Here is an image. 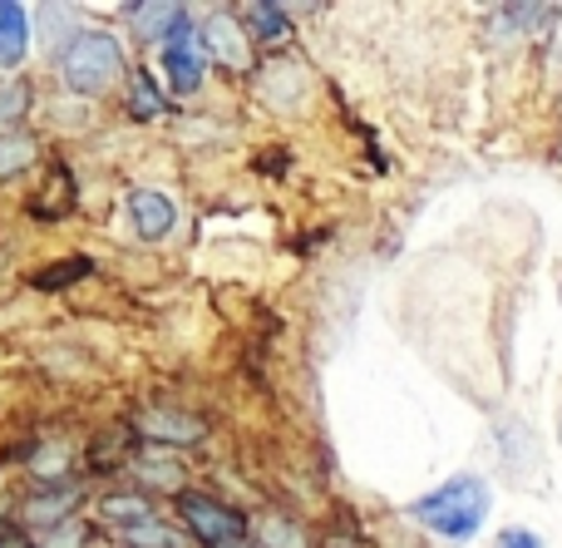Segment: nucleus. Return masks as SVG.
Listing matches in <instances>:
<instances>
[{
	"label": "nucleus",
	"instance_id": "nucleus-1",
	"mask_svg": "<svg viewBox=\"0 0 562 548\" xmlns=\"http://www.w3.org/2000/svg\"><path fill=\"white\" fill-rule=\"evenodd\" d=\"M409 514H415L425 529L445 534V539L464 544L479 534V524L488 519V484L474 480V474H459V480L439 484L435 494H425V500L409 504Z\"/></svg>",
	"mask_w": 562,
	"mask_h": 548
},
{
	"label": "nucleus",
	"instance_id": "nucleus-2",
	"mask_svg": "<svg viewBox=\"0 0 562 548\" xmlns=\"http://www.w3.org/2000/svg\"><path fill=\"white\" fill-rule=\"evenodd\" d=\"M59 75L75 94H109V89L124 79V49H119L114 35L104 30H85L65 45L59 55Z\"/></svg>",
	"mask_w": 562,
	"mask_h": 548
},
{
	"label": "nucleus",
	"instance_id": "nucleus-3",
	"mask_svg": "<svg viewBox=\"0 0 562 548\" xmlns=\"http://www.w3.org/2000/svg\"><path fill=\"white\" fill-rule=\"evenodd\" d=\"M178 514L183 524L193 529V539H203L207 548H237L247 544V519L227 504L207 500V494H193V490H178Z\"/></svg>",
	"mask_w": 562,
	"mask_h": 548
},
{
	"label": "nucleus",
	"instance_id": "nucleus-4",
	"mask_svg": "<svg viewBox=\"0 0 562 548\" xmlns=\"http://www.w3.org/2000/svg\"><path fill=\"white\" fill-rule=\"evenodd\" d=\"M164 65H168V79H173L178 94H193L203 85V65H207V45H203V30L183 25L164 40Z\"/></svg>",
	"mask_w": 562,
	"mask_h": 548
},
{
	"label": "nucleus",
	"instance_id": "nucleus-5",
	"mask_svg": "<svg viewBox=\"0 0 562 548\" xmlns=\"http://www.w3.org/2000/svg\"><path fill=\"white\" fill-rule=\"evenodd\" d=\"M203 45H207V59L223 69H237L243 75L247 65H252V35H247V25L237 15H213L203 25Z\"/></svg>",
	"mask_w": 562,
	"mask_h": 548
},
{
	"label": "nucleus",
	"instance_id": "nucleus-6",
	"mask_svg": "<svg viewBox=\"0 0 562 548\" xmlns=\"http://www.w3.org/2000/svg\"><path fill=\"white\" fill-rule=\"evenodd\" d=\"M138 435H148L158 445H193L207 435V421H198L188 411H148L138 415Z\"/></svg>",
	"mask_w": 562,
	"mask_h": 548
},
{
	"label": "nucleus",
	"instance_id": "nucleus-7",
	"mask_svg": "<svg viewBox=\"0 0 562 548\" xmlns=\"http://www.w3.org/2000/svg\"><path fill=\"white\" fill-rule=\"evenodd\" d=\"M128 217H134L138 237L158 243V237H168V227H173V203H168L164 193H148V188H138V193L128 198Z\"/></svg>",
	"mask_w": 562,
	"mask_h": 548
},
{
	"label": "nucleus",
	"instance_id": "nucleus-8",
	"mask_svg": "<svg viewBox=\"0 0 562 548\" xmlns=\"http://www.w3.org/2000/svg\"><path fill=\"white\" fill-rule=\"evenodd\" d=\"M134 440H138V425H114V430H99L94 445H89V465H94V470H119V465L138 460Z\"/></svg>",
	"mask_w": 562,
	"mask_h": 548
},
{
	"label": "nucleus",
	"instance_id": "nucleus-9",
	"mask_svg": "<svg viewBox=\"0 0 562 548\" xmlns=\"http://www.w3.org/2000/svg\"><path fill=\"white\" fill-rule=\"evenodd\" d=\"M237 20H252L247 35H252L257 45H286L291 40V15L281 5H243L237 10Z\"/></svg>",
	"mask_w": 562,
	"mask_h": 548
},
{
	"label": "nucleus",
	"instance_id": "nucleus-10",
	"mask_svg": "<svg viewBox=\"0 0 562 548\" xmlns=\"http://www.w3.org/2000/svg\"><path fill=\"white\" fill-rule=\"evenodd\" d=\"M25 10L0 0V65H20L25 59V40H30V25H25Z\"/></svg>",
	"mask_w": 562,
	"mask_h": 548
},
{
	"label": "nucleus",
	"instance_id": "nucleus-11",
	"mask_svg": "<svg viewBox=\"0 0 562 548\" xmlns=\"http://www.w3.org/2000/svg\"><path fill=\"white\" fill-rule=\"evenodd\" d=\"M134 20H138L134 30H138L144 40H168L173 30L188 25L183 5H134Z\"/></svg>",
	"mask_w": 562,
	"mask_h": 548
},
{
	"label": "nucleus",
	"instance_id": "nucleus-12",
	"mask_svg": "<svg viewBox=\"0 0 562 548\" xmlns=\"http://www.w3.org/2000/svg\"><path fill=\"white\" fill-rule=\"evenodd\" d=\"M35 164V138L30 134H0V183H15Z\"/></svg>",
	"mask_w": 562,
	"mask_h": 548
},
{
	"label": "nucleus",
	"instance_id": "nucleus-13",
	"mask_svg": "<svg viewBox=\"0 0 562 548\" xmlns=\"http://www.w3.org/2000/svg\"><path fill=\"white\" fill-rule=\"evenodd\" d=\"M69 208H75V178H69L65 168H55V174H49V193L35 198V203H30V213H35V217H65Z\"/></svg>",
	"mask_w": 562,
	"mask_h": 548
},
{
	"label": "nucleus",
	"instance_id": "nucleus-14",
	"mask_svg": "<svg viewBox=\"0 0 562 548\" xmlns=\"http://www.w3.org/2000/svg\"><path fill=\"white\" fill-rule=\"evenodd\" d=\"M99 510H104L109 524H119V534L134 529V524H144V519H154V504L138 500V494H114V500H104Z\"/></svg>",
	"mask_w": 562,
	"mask_h": 548
},
{
	"label": "nucleus",
	"instance_id": "nucleus-15",
	"mask_svg": "<svg viewBox=\"0 0 562 548\" xmlns=\"http://www.w3.org/2000/svg\"><path fill=\"white\" fill-rule=\"evenodd\" d=\"M553 5H504L494 10V30L498 35H514V30H533V20H553Z\"/></svg>",
	"mask_w": 562,
	"mask_h": 548
},
{
	"label": "nucleus",
	"instance_id": "nucleus-16",
	"mask_svg": "<svg viewBox=\"0 0 562 548\" xmlns=\"http://www.w3.org/2000/svg\"><path fill=\"white\" fill-rule=\"evenodd\" d=\"M75 504H79V500H75V490H69V494H65V490H55V494H45L40 504H30L25 514H30V524H55V529H59V524L69 519V510H75Z\"/></svg>",
	"mask_w": 562,
	"mask_h": 548
},
{
	"label": "nucleus",
	"instance_id": "nucleus-17",
	"mask_svg": "<svg viewBox=\"0 0 562 548\" xmlns=\"http://www.w3.org/2000/svg\"><path fill=\"white\" fill-rule=\"evenodd\" d=\"M128 109H134V119H158L164 114V99H158L154 79H148L144 69H138L134 85H128Z\"/></svg>",
	"mask_w": 562,
	"mask_h": 548
},
{
	"label": "nucleus",
	"instance_id": "nucleus-18",
	"mask_svg": "<svg viewBox=\"0 0 562 548\" xmlns=\"http://www.w3.org/2000/svg\"><path fill=\"white\" fill-rule=\"evenodd\" d=\"M79 277H89V257H59L55 267H45V272L35 277V287L55 292V287H69V282H79Z\"/></svg>",
	"mask_w": 562,
	"mask_h": 548
},
{
	"label": "nucleus",
	"instance_id": "nucleus-19",
	"mask_svg": "<svg viewBox=\"0 0 562 548\" xmlns=\"http://www.w3.org/2000/svg\"><path fill=\"white\" fill-rule=\"evenodd\" d=\"M30 99H35L30 79H5V85H0V124H15L30 109Z\"/></svg>",
	"mask_w": 562,
	"mask_h": 548
},
{
	"label": "nucleus",
	"instance_id": "nucleus-20",
	"mask_svg": "<svg viewBox=\"0 0 562 548\" xmlns=\"http://www.w3.org/2000/svg\"><path fill=\"white\" fill-rule=\"evenodd\" d=\"M124 544L128 548H178V534L164 529L158 519H144V524H134V529H124Z\"/></svg>",
	"mask_w": 562,
	"mask_h": 548
},
{
	"label": "nucleus",
	"instance_id": "nucleus-21",
	"mask_svg": "<svg viewBox=\"0 0 562 548\" xmlns=\"http://www.w3.org/2000/svg\"><path fill=\"white\" fill-rule=\"evenodd\" d=\"M262 544L267 548H311V539L291 519H267L262 524Z\"/></svg>",
	"mask_w": 562,
	"mask_h": 548
},
{
	"label": "nucleus",
	"instance_id": "nucleus-22",
	"mask_svg": "<svg viewBox=\"0 0 562 548\" xmlns=\"http://www.w3.org/2000/svg\"><path fill=\"white\" fill-rule=\"evenodd\" d=\"M134 470L144 474L154 490H173V484H178V465H173V460H168V465H154V455H138Z\"/></svg>",
	"mask_w": 562,
	"mask_h": 548
},
{
	"label": "nucleus",
	"instance_id": "nucleus-23",
	"mask_svg": "<svg viewBox=\"0 0 562 548\" xmlns=\"http://www.w3.org/2000/svg\"><path fill=\"white\" fill-rule=\"evenodd\" d=\"M40 548H85V524H59Z\"/></svg>",
	"mask_w": 562,
	"mask_h": 548
},
{
	"label": "nucleus",
	"instance_id": "nucleus-24",
	"mask_svg": "<svg viewBox=\"0 0 562 548\" xmlns=\"http://www.w3.org/2000/svg\"><path fill=\"white\" fill-rule=\"evenodd\" d=\"M498 548H543V539H538L533 529H504V539H498Z\"/></svg>",
	"mask_w": 562,
	"mask_h": 548
},
{
	"label": "nucleus",
	"instance_id": "nucleus-25",
	"mask_svg": "<svg viewBox=\"0 0 562 548\" xmlns=\"http://www.w3.org/2000/svg\"><path fill=\"white\" fill-rule=\"evenodd\" d=\"M0 548H40V544H30V534L15 529V524H0Z\"/></svg>",
	"mask_w": 562,
	"mask_h": 548
},
{
	"label": "nucleus",
	"instance_id": "nucleus-26",
	"mask_svg": "<svg viewBox=\"0 0 562 548\" xmlns=\"http://www.w3.org/2000/svg\"><path fill=\"white\" fill-rule=\"evenodd\" d=\"M237 548H247V544H237Z\"/></svg>",
	"mask_w": 562,
	"mask_h": 548
}]
</instances>
